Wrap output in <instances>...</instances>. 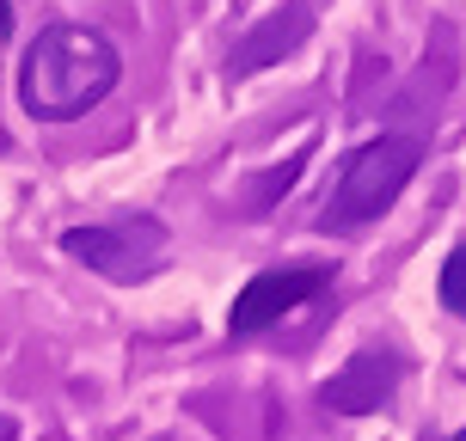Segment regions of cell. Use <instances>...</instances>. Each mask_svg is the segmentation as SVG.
<instances>
[{"instance_id": "1", "label": "cell", "mask_w": 466, "mask_h": 441, "mask_svg": "<svg viewBox=\"0 0 466 441\" xmlns=\"http://www.w3.org/2000/svg\"><path fill=\"white\" fill-rule=\"evenodd\" d=\"M116 80H123V55L111 37L93 25L56 19L37 31V44L19 62V105L37 123H74L93 105H105L116 93Z\"/></svg>"}, {"instance_id": "9", "label": "cell", "mask_w": 466, "mask_h": 441, "mask_svg": "<svg viewBox=\"0 0 466 441\" xmlns=\"http://www.w3.org/2000/svg\"><path fill=\"white\" fill-rule=\"evenodd\" d=\"M13 37V0H0V44Z\"/></svg>"}, {"instance_id": "2", "label": "cell", "mask_w": 466, "mask_h": 441, "mask_svg": "<svg viewBox=\"0 0 466 441\" xmlns=\"http://www.w3.org/2000/svg\"><path fill=\"white\" fill-rule=\"evenodd\" d=\"M418 165H423V135L362 141L344 160L338 185L326 190V203H319V227L326 233H356V227H369V221H380V215L405 196V185L418 178Z\"/></svg>"}, {"instance_id": "4", "label": "cell", "mask_w": 466, "mask_h": 441, "mask_svg": "<svg viewBox=\"0 0 466 441\" xmlns=\"http://www.w3.org/2000/svg\"><path fill=\"white\" fill-rule=\"evenodd\" d=\"M331 288V264H277V270H258L228 306V331L233 337H252V331L277 326L282 313H295L301 301L326 295Z\"/></svg>"}, {"instance_id": "11", "label": "cell", "mask_w": 466, "mask_h": 441, "mask_svg": "<svg viewBox=\"0 0 466 441\" xmlns=\"http://www.w3.org/2000/svg\"><path fill=\"white\" fill-rule=\"evenodd\" d=\"M454 441H466V429H461V436H454Z\"/></svg>"}, {"instance_id": "6", "label": "cell", "mask_w": 466, "mask_h": 441, "mask_svg": "<svg viewBox=\"0 0 466 441\" xmlns=\"http://www.w3.org/2000/svg\"><path fill=\"white\" fill-rule=\"evenodd\" d=\"M307 31H313V13H307L301 0H289L282 13H270L264 25H252V31L233 44L228 74H233V80H246V74H258V68H277L282 55H295V49L307 44Z\"/></svg>"}, {"instance_id": "5", "label": "cell", "mask_w": 466, "mask_h": 441, "mask_svg": "<svg viewBox=\"0 0 466 441\" xmlns=\"http://www.w3.org/2000/svg\"><path fill=\"white\" fill-rule=\"evenodd\" d=\"M393 386H399V356L362 349V356H350L344 368L319 386V405L338 411V417H369V411H380V405L393 398Z\"/></svg>"}, {"instance_id": "8", "label": "cell", "mask_w": 466, "mask_h": 441, "mask_svg": "<svg viewBox=\"0 0 466 441\" xmlns=\"http://www.w3.org/2000/svg\"><path fill=\"white\" fill-rule=\"evenodd\" d=\"M436 295H442L448 313H461V319H466V246H461V252H448L442 276H436Z\"/></svg>"}, {"instance_id": "3", "label": "cell", "mask_w": 466, "mask_h": 441, "mask_svg": "<svg viewBox=\"0 0 466 441\" xmlns=\"http://www.w3.org/2000/svg\"><path fill=\"white\" fill-rule=\"evenodd\" d=\"M62 252L80 257L86 270H98L105 282H141L160 270L166 257V227L154 215H129V221H93V227H68Z\"/></svg>"}, {"instance_id": "10", "label": "cell", "mask_w": 466, "mask_h": 441, "mask_svg": "<svg viewBox=\"0 0 466 441\" xmlns=\"http://www.w3.org/2000/svg\"><path fill=\"white\" fill-rule=\"evenodd\" d=\"M0 441H19V423L13 417H0Z\"/></svg>"}, {"instance_id": "7", "label": "cell", "mask_w": 466, "mask_h": 441, "mask_svg": "<svg viewBox=\"0 0 466 441\" xmlns=\"http://www.w3.org/2000/svg\"><path fill=\"white\" fill-rule=\"evenodd\" d=\"M307 160H313V135H307L282 165H270V172H264V185H252V196H246V203H252V209H277V196H289V190H295V178H301Z\"/></svg>"}]
</instances>
